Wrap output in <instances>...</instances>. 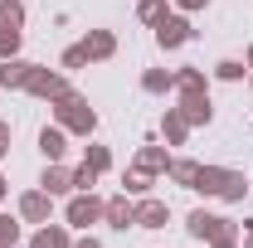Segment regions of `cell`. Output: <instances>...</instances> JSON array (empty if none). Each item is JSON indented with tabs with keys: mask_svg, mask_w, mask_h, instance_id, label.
I'll list each match as a JSON object with an SVG mask.
<instances>
[{
	"mask_svg": "<svg viewBox=\"0 0 253 248\" xmlns=\"http://www.w3.org/2000/svg\"><path fill=\"white\" fill-rule=\"evenodd\" d=\"M205 248H239V239H219V244H205Z\"/></svg>",
	"mask_w": 253,
	"mask_h": 248,
	"instance_id": "obj_33",
	"label": "cell"
},
{
	"mask_svg": "<svg viewBox=\"0 0 253 248\" xmlns=\"http://www.w3.org/2000/svg\"><path fill=\"white\" fill-rule=\"evenodd\" d=\"M15 214L25 219V224H49V219H54V195H49V190H25V195H20V205H15Z\"/></svg>",
	"mask_w": 253,
	"mask_h": 248,
	"instance_id": "obj_8",
	"label": "cell"
},
{
	"mask_svg": "<svg viewBox=\"0 0 253 248\" xmlns=\"http://www.w3.org/2000/svg\"><path fill=\"white\" fill-rule=\"evenodd\" d=\"M10 141H15V126H10L5 117H0V161L10 156Z\"/></svg>",
	"mask_w": 253,
	"mask_h": 248,
	"instance_id": "obj_30",
	"label": "cell"
},
{
	"mask_svg": "<svg viewBox=\"0 0 253 248\" xmlns=\"http://www.w3.org/2000/svg\"><path fill=\"white\" fill-rule=\"evenodd\" d=\"M170 224V205L156 195H141L136 200V229H166Z\"/></svg>",
	"mask_w": 253,
	"mask_h": 248,
	"instance_id": "obj_13",
	"label": "cell"
},
{
	"mask_svg": "<svg viewBox=\"0 0 253 248\" xmlns=\"http://www.w3.org/2000/svg\"><path fill=\"white\" fill-rule=\"evenodd\" d=\"M25 44V0H0V59H15Z\"/></svg>",
	"mask_w": 253,
	"mask_h": 248,
	"instance_id": "obj_5",
	"label": "cell"
},
{
	"mask_svg": "<svg viewBox=\"0 0 253 248\" xmlns=\"http://www.w3.org/2000/svg\"><path fill=\"white\" fill-rule=\"evenodd\" d=\"M166 15H170V10H166V0H136V20H141V25H151V30H156Z\"/></svg>",
	"mask_w": 253,
	"mask_h": 248,
	"instance_id": "obj_26",
	"label": "cell"
},
{
	"mask_svg": "<svg viewBox=\"0 0 253 248\" xmlns=\"http://www.w3.org/2000/svg\"><path fill=\"white\" fill-rule=\"evenodd\" d=\"M73 248H107V244H102V239H93V234H78V239H73Z\"/></svg>",
	"mask_w": 253,
	"mask_h": 248,
	"instance_id": "obj_31",
	"label": "cell"
},
{
	"mask_svg": "<svg viewBox=\"0 0 253 248\" xmlns=\"http://www.w3.org/2000/svg\"><path fill=\"white\" fill-rule=\"evenodd\" d=\"M195 195H205V200H224V205H244V195L253 190V180H244V170H234V165H205L200 161V175H195Z\"/></svg>",
	"mask_w": 253,
	"mask_h": 248,
	"instance_id": "obj_1",
	"label": "cell"
},
{
	"mask_svg": "<svg viewBox=\"0 0 253 248\" xmlns=\"http://www.w3.org/2000/svg\"><path fill=\"white\" fill-rule=\"evenodd\" d=\"M30 73H34V63L30 59H0V88L5 93H25V83H30Z\"/></svg>",
	"mask_w": 253,
	"mask_h": 248,
	"instance_id": "obj_15",
	"label": "cell"
},
{
	"mask_svg": "<svg viewBox=\"0 0 253 248\" xmlns=\"http://www.w3.org/2000/svg\"><path fill=\"white\" fill-rule=\"evenodd\" d=\"M49 112H54V122L68 131V136H83V141H93V131H97V107L88 102V97L78 93H63L59 102H49Z\"/></svg>",
	"mask_w": 253,
	"mask_h": 248,
	"instance_id": "obj_2",
	"label": "cell"
},
{
	"mask_svg": "<svg viewBox=\"0 0 253 248\" xmlns=\"http://www.w3.org/2000/svg\"><path fill=\"white\" fill-rule=\"evenodd\" d=\"M25 93L39 97V102H59L63 93H73V83H68V73H63V68L34 63V73H30V83H25Z\"/></svg>",
	"mask_w": 253,
	"mask_h": 248,
	"instance_id": "obj_6",
	"label": "cell"
},
{
	"mask_svg": "<svg viewBox=\"0 0 253 248\" xmlns=\"http://www.w3.org/2000/svg\"><path fill=\"white\" fill-rule=\"evenodd\" d=\"M78 44H83L88 63H107L112 54H117V34H112V30H88L83 39H78Z\"/></svg>",
	"mask_w": 253,
	"mask_h": 248,
	"instance_id": "obj_14",
	"label": "cell"
},
{
	"mask_svg": "<svg viewBox=\"0 0 253 248\" xmlns=\"http://www.w3.org/2000/svg\"><path fill=\"white\" fill-rule=\"evenodd\" d=\"M185 234L195 239V244H219V239H239L244 229H239L229 214H214V209H190V214H185Z\"/></svg>",
	"mask_w": 253,
	"mask_h": 248,
	"instance_id": "obj_3",
	"label": "cell"
},
{
	"mask_svg": "<svg viewBox=\"0 0 253 248\" xmlns=\"http://www.w3.org/2000/svg\"><path fill=\"white\" fill-rule=\"evenodd\" d=\"M175 107H180V117H185L190 126H210L214 122V97L210 93H180Z\"/></svg>",
	"mask_w": 253,
	"mask_h": 248,
	"instance_id": "obj_10",
	"label": "cell"
},
{
	"mask_svg": "<svg viewBox=\"0 0 253 248\" xmlns=\"http://www.w3.org/2000/svg\"><path fill=\"white\" fill-rule=\"evenodd\" d=\"M39 156H44V161H63V156H68V131H63L59 122L39 126Z\"/></svg>",
	"mask_w": 253,
	"mask_h": 248,
	"instance_id": "obj_17",
	"label": "cell"
},
{
	"mask_svg": "<svg viewBox=\"0 0 253 248\" xmlns=\"http://www.w3.org/2000/svg\"><path fill=\"white\" fill-rule=\"evenodd\" d=\"M239 248H253V224H244V234H239Z\"/></svg>",
	"mask_w": 253,
	"mask_h": 248,
	"instance_id": "obj_32",
	"label": "cell"
},
{
	"mask_svg": "<svg viewBox=\"0 0 253 248\" xmlns=\"http://www.w3.org/2000/svg\"><path fill=\"white\" fill-rule=\"evenodd\" d=\"M25 248H73V229L68 224H34V234H30V244Z\"/></svg>",
	"mask_w": 253,
	"mask_h": 248,
	"instance_id": "obj_12",
	"label": "cell"
},
{
	"mask_svg": "<svg viewBox=\"0 0 253 248\" xmlns=\"http://www.w3.org/2000/svg\"><path fill=\"white\" fill-rule=\"evenodd\" d=\"M180 15H200V10H210V0H170Z\"/></svg>",
	"mask_w": 253,
	"mask_h": 248,
	"instance_id": "obj_29",
	"label": "cell"
},
{
	"mask_svg": "<svg viewBox=\"0 0 253 248\" xmlns=\"http://www.w3.org/2000/svg\"><path fill=\"white\" fill-rule=\"evenodd\" d=\"M5 200H10V180L0 175V205H5Z\"/></svg>",
	"mask_w": 253,
	"mask_h": 248,
	"instance_id": "obj_34",
	"label": "cell"
},
{
	"mask_svg": "<svg viewBox=\"0 0 253 248\" xmlns=\"http://www.w3.org/2000/svg\"><path fill=\"white\" fill-rule=\"evenodd\" d=\"M210 73H214L219 83H244V78H249V63H244V59H219Z\"/></svg>",
	"mask_w": 253,
	"mask_h": 248,
	"instance_id": "obj_24",
	"label": "cell"
},
{
	"mask_svg": "<svg viewBox=\"0 0 253 248\" xmlns=\"http://www.w3.org/2000/svg\"><path fill=\"white\" fill-rule=\"evenodd\" d=\"M59 68L63 73H78V68H88V54H83V44H68L59 54Z\"/></svg>",
	"mask_w": 253,
	"mask_h": 248,
	"instance_id": "obj_27",
	"label": "cell"
},
{
	"mask_svg": "<svg viewBox=\"0 0 253 248\" xmlns=\"http://www.w3.org/2000/svg\"><path fill=\"white\" fill-rule=\"evenodd\" d=\"M141 93H151V97L175 93V73H170V68H146V73H141Z\"/></svg>",
	"mask_w": 253,
	"mask_h": 248,
	"instance_id": "obj_21",
	"label": "cell"
},
{
	"mask_svg": "<svg viewBox=\"0 0 253 248\" xmlns=\"http://www.w3.org/2000/svg\"><path fill=\"white\" fill-rule=\"evenodd\" d=\"M151 185H156V175H151V170H141V165H126V170H122V195H131V200L151 195Z\"/></svg>",
	"mask_w": 253,
	"mask_h": 248,
	"instance_id": "obj_19",
	"label": "cell"
},
{
	"mask_svg": "<svg viewBox=\"0 0 253 248\" xmlns=\"http://www.w3.org/2000/svg\"><path fill=\"white\" fill-rule=\"evenodd\" d=\"M102 209H107L102 195H93V190H73L68 205H63V224H68L73 234H88L93 224H102Z\"/></svg>",
	"mask_w": 253,
	"mask_h": 248,
	"instance_id": "obj_4",
	"label": "cell"
},
{
	"mask_svg": "<svg viewBox=\"0 0 253 248\" xmlns=\"http://www.w3.org/2000/svg\"><path fill=\"white\" fill-rule=\"evenodd\" d=\"M195 175H200V161H190V156H170V170H166L170 185L190 190V185H195Z\"/></svg>",
	"mask_w": 253,
	"mask_h": 248,
	"instance_id": "obj_22",
	"label": "cell"
},
{
	"mask_svg": "<svg viewBox=\"0 0 253 248\" xmlns=\"http://www.w3.org/2000/svg\"><path fill=\"white\" fill-rule=\"evenodd\" d=\"M20 239H25V219L0 209V248H20Z\"/></svg>",
	"mask_w": 253,
	"mask_h": 248,
	"instance_id": "obj_23",
	"label": "cell"
},
{
	"mask_svg": "<svg viewBox=\"0 0 253 248\" xmlns=\"http://www.w3.org/2000/svg\"><path fill=\"white\" fill-rule=\"evenodd\" d=\"M190 39H195V25H190V15H180V10H170V15H166V20L156 25V44L166 49V54L185 49Z\"/></svg>",
	"mask_w": 253,
	"mask_h": 248,
	"instance_id": "obj_7",
	"label": "cell"
},
{
	"mask_svg": "<svg viewBox=\"0 0 253 248\" xmlns=\"http://www.w3.org/2000/svg\"><path fill=\"white\" fill-rule=\"evenodd\" d=\"M83 165H93L97 175H107V170H112V151L97 146V141H88V146H83Z\"/></svg>",
	"mask_w": 253,
	"mask_h": 248,
	"instance_id": "obj_25",
	"label": "cell"
},
{
	"mask_svg": "<svg viewBox=\"0 0 253 248\" xmlns=\"http://www.w3.org/2000/svg\"><path fill=\"white\" fill-rule=\"evenodd\" d=\"M175 93H210V73L195 68V63L175 68Z\"/></svg>",
	"mask_w": 253,
	"mask_h": 248,
	"instance_id": "obj_20",
	"label": "cell"
},
{
	"mask_svg": "<svg viewBox=\"0 0 253 248\" xmlns=\"http://www.w3.org/2000/svg\"><path fill=\"white\" fill-rule=\"evenodd\" d=\"M190 131H195V126L180 117V107H166V112H161V136H166V146H185Z\"/></svg>",
	"mask_w": 253,
	"mask_h": 248,
	"instance_id": "obj_16",
	"label": "cell"
},
{
	"mask_svg": "<svg viewBox=\"0 0 253 248\" xmlns=\"http://www.w3.org/2000/svg\"><path fill=\"white\" fill-rule=\"evenodd\" d=\"M93 185H97L93 165H73V190H93Z\"/></svg>",
	"mask_w": 253,
	"mask_h": 248,
	"instance_id": "obj_28",
	"label": "cell"
},
{
	"mask_svg": "<svg viewBox=\"0 0 253 248\" xmlns=\"http://www.w3.org/2000/svg\"><path fill=\"white\" fill-rule=\"evenodd\" d=\"M131 165H141V170H151V175H166L170 170V151L156 146V141H146V146H136V161Z\"/></svg>",
	"mask_w": 253,
	"mask_h": 248,
	"instance_id": "obj_18",
	"label": "cell"
},
{
	"mask_svg": "<svg viewBox=\"0 0 253 248\" xmlns=\"http://www.w3.org/2000/svg\"><path fill=\"white\" fill-rule=\"evenodd\" d=\"M249 88H253V73H249Z\"/></svg>",
	"mask_w": 253,
	"mask_h": 248,
	"instance_id": "obj_36",
	"label": "cell"
},
{
	"mask_svg": "<svg viewBox=\"0 0 253 248\" xmlns=\"http://www.w3.org/2000/svg\"><path fill=\"white\" fill-rule=\"evenodd\" d=\"M39 190H49L54 200H59V195H73V165H63V161H44V170H39Z\"/></svg>",
	"mask_w": 253,
	"mask_h": 248,
	"instance_id": "obj_11",
	"label": "cell"
},
{
	"mask_svg": "<svg viewBox=\"0 0 253 248\" xmlns=\"http://www.w3.org/2000/svg\"><path fill=\"white\" fill-rule=\"evenodd\" d=\"M102 224L107 229H136V200L131 195H107V209H102Z\"/></svg>",
	"mask_w": 253,
	"mask_h": 248,
	"instance_id": "obj_9",
	"label": "cell"
},
{
	"mask_svg": "<svg viewBox=\"0 0 253 248\" xmlns=\"http://www.w3.org/2000/svg\"><path fill=\"white\" fill-rule=\"evenodd\" d=\"M244 63H249V73H253V44H249V54H244Z\"/></svg>",
	"mask_w": 253,
	"mask_h": 248,
	"instance_id": "obj_35",
	"label": "cell"
}]
</instances>
